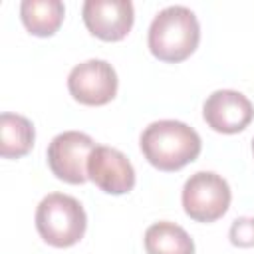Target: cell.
<instances>
[{"mask_svg": "<svg viewBox=\"0 0 254 254\" xmlns=\"http://www.w3.org/2000/svg\"><path fill=\"white\" fill-rule=\"evenodd\" d=\"M95 143L81 131H64L56 135L48 145V165L52 173L69 185H81L87 181V161Z\"/></svg>", "mask_w": 254, "mask_h": 254, "instance_id": "cell-5", "label": "cell"}, {"mask_svg": "<svg viewBox=\"0 0 254 254\" xmlns=\"http://www.w3.org/2000/svg\"><path fill=\"white\" fill-rule=\"evenodd\" d=\"M230 187L228 183L212 173L198 171L185 181L183 187V208L187 216L196 222H214L218 220L230 206Z\"/></svg>", "mask_w": 254, "mask_h": 254, "instance_id": "cell-4", "label": "cell"}, {"mask_svg": "<svg viewBox=\"0 0 254 254\" xmlns=\"http://www.w3.org/2000/svg\"><path fill=\"white\" fill-rule=\"evenodd\" d=\"M81 16L93 36L105 42H117L133 28L135 10L129 0H87Z\"/></svg>", "mask_w": 254, "mask_h": 254, "instance_id": "cell-9", "label": "cell"}, {"mask_svg": "<svg viewBox=\"0 0 254 254\" xmlns=\"http://www.w3.org/2000/svg\"><path fill=\"white\" fill-rule=\"evenodd\" d=\"M87 226V216L81 202L64 192L46 194L36 208V230L56 248H67L77 244Z\"/></svg>", "mask_w": 254, "mask_h": 254, "instance_id": "cell-3", "label": "cell"}, {"mask_svg": "<svg viewBox=\"0 0 254 254\" xmlns=\"http://www.w3.org/2000/svg\"><path fill=\"white\" fill-rule=\"evenodd\" d=\"M252 155H254V139H252Z\"/></svg>", "mask_w": 254, "mask_h": 254, "instance_id": "cell-14", "label": "cell"}, {"mask_svg": "<svg viewBox=\"0 0 254 254\" xmlns=\"http://www.w3.org/2000/svg\"><path fill=\"white\" fill-rule=\"evenodd\" d=\"M87 179L107 194H125L135 187V169L121 151L95 145L87 161Z\"/></svg>", "mask_w": 254, "mask_h": 254, "instance_id": "cell-8", "label": "cell"}, {"mask_svg": "<svg viewBox=\"0 0 254 254\" xmlns=\"http://www.w3.org/2000/svg\"><path fill=\"white\" fill-rule=\"evenodd\" d=\"M67 89L83 105H105L117 93V73L105 60H85L69 71Z\"/></svg>", "mask_w": 254, "mask_h": 254, "instance_id": "cell-6", "label": "cell"}, {"mask_svg": "<svg viewBox=\"0 0 254 254\" xmlns=\"http://www.w3.org/2000/svg\"><path fill=\"white\" fill-rule=\"evenodd\" d=\"M145 159L159 171H179L192 163L202 149L200 135L177 119L149 123L139 139Z\"/></svg>", "mask_w": 254, "mask_h": 254, "instance_id": "cell-1", "label": "cell"}, {"mask_svg": "<svg viewBox=\"0 0 254 254\" xmlns=\"http://www.w3.org/2000/svg\"><path fill=\"white\" fill-rule=\"evenodd\" d=\"M200 26L187 6L163 8L149 26V50L161 62H183L198 46Z\"/></svg>", "mask_w": 254, "mask_h": 254, "instance_id": "cell-2", "label": "cell"}, {"mask_svg": "<svg viewBox=\"0 0 254 254\" xmlns=\"http://www.w3.org/2000/svg\"><path fill=\"white\" fill-rule=\"evenodd\" d=\"M202 117L216 133L234 135L244 131L254 119V105L240 91L216 89L206 97L202 105Z\"/></svg>", "mask_w": 254, "mask_h": 254, "instance_id": "cell-7", "label": "cell"}, {"mask_svg": "<svg viewBox=\"0 0 254 254\" xmlns=\"http://www.w3.org/2000/svg\"><path fill=\"white\" fill-rule=\"evenodd\" d=\"M34 125L18 113L4 111L0 115V155L4 159H20L34 147Z\"/></svg>", "mask_w": 254, "mask_h": 254, "instance_id": "cell-11", "label": "cell"}, {"mask_svg": "<svg viewBox=\"0 0 254 254\" xmlns=\"http://www.w3.org/2000/svg\"><path fill=\"white\" fill-rule=\"evenodd\" d=\"M145 250L147 254H194V242L183 226L161 220L145 230Z\"/></svg>", "mask_w": 254, "mask_h": 254, "instance_id": "cell-12", "label": "cell"}, {"mask_svg": "<svg viewBox=\"0 0 254 254\" xmlns=\"http://www.w3.org/2000/svg\"><path fill=\"white\" fill-rule=\"evenodd\" d=\"M65 16V6L60 0H24L20 4V18L26 30L34 36L48 38L58 32Z\"/></svg>", "mask_w": 254, "mask_h": 254, "instance_id": "cell-10", "label": "cell"}, {"mask_svg": "<svg viewBox=\"0 0 254 254\" xmlns=\"http://www.w3.org/2000/svg\"><path fill=\"white\" fill-rule=\"evenodd\" d=\"M228 238L234 246H254V218L252 216H240L232 222Z\"/></svg>", "mask_w": 254, "mask_h": 254, "instance_id": "cell-13", "label": "cell"}]
</instances>
